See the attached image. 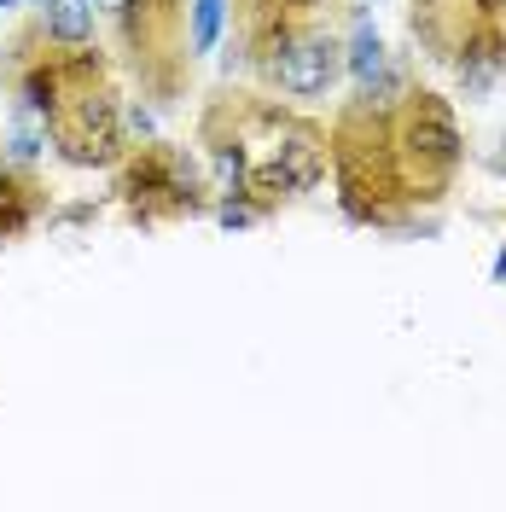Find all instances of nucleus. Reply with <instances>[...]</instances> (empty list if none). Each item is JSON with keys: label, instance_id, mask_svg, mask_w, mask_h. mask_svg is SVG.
<instances>
[{"label": "nucleus", "instance_id": "1", "mask_svg": "<svg viewBox=\"0 0 506 512\" xmlns=\"http://www.w3.org/2000/svg\"><path fill=\"white\" fill-rule=\"evenodd\" d=\"M227 134L204 123L210 134V163L227 198L251 204L256 216L274 210L280 198L309 192L326 175V134L291 111L274 105H227Z\"/></svg>", "mask_w": 506, "mask_h": 512}, {"label": "nucleus", "instance_id": "2", "mask_svg": "<svg viewBox=\"0 0 506 512\" xmlns=\"http://www.w3.org/2000/svg\"><path fill=\"white\" fill-rule=\"evenodd\" d=\"M123 192L134 198V210L152 216V204H163V216L198 210V187H192V163L169 146H140V158L128 163Z\"/></svg>", "mask_w": 506, "mask_h": 512}, {"label": "nucleus", "instance_id": "3", "mask_svg": "<svg viewBox=\"0 0 506 512\" xmlns=\"http://www.w3.org/2000/svg\"><path fill=\"white\" fill-rule=\"evenodd\" d=\"M94 0H41V35L59 47H94Z\"/></svg>", "mask_w": 506, "mask_h": 512}, {"label": "nucleus", "instance_id": "4", "mask_svg": "<svg viewBox=\"0 0 506 512\" xmlns=\"http://www.w3.org/2000/svg\"><path fill=\"white\" fill-rule=\"evenodd\" d=\"M35 210H41V192H35L30 175H18L12 158H0V239H12V233H24L35 222Z\"/></svg>", "mask_w": 506, "mask_h": 512}, {"label": "nucleus", "instance_id": "5", "mask_svg": "<svg viewBox=\"0 0 506 512\" xmlns=\"http://www.w3.org/2000/svg\"><path fill=\"white\" fill-rule=\"evenodd\" d=\"M344 64L355 70V88H361V94L384 76V64L390 59H384V41H379V30H373L367 18H355V35H349V47H344Z\"/></svg>", "mask_w": 506, "mask_h": 512}, {"label": "nucleus", "instance_id": "6", "mask_svg": "<svg viewBox=\"0 0 506 512\" xmlns=\"http://www.w3.org/2000/svg\"><path fill=\"white\" fill-rule=\"evenodd\" d=\"M222 35V0H192V35H187V53H210Z\"/></svg>", "mask_w": 506, "mask_h": 512}, {"label": "nucleus", "instance_id": "7", "mask_svg": "<svg viewBox=\"0 0 506 512\" xmlns=\"http://www.w3.org/2000/svg\"><path fill=\"white\" fill-rule=\"evenodd\" d=\"M12 6H18V0H0V12H12Z\"/></svg>", "mask_w": 506, "mask_h": 512}]
</instances>
